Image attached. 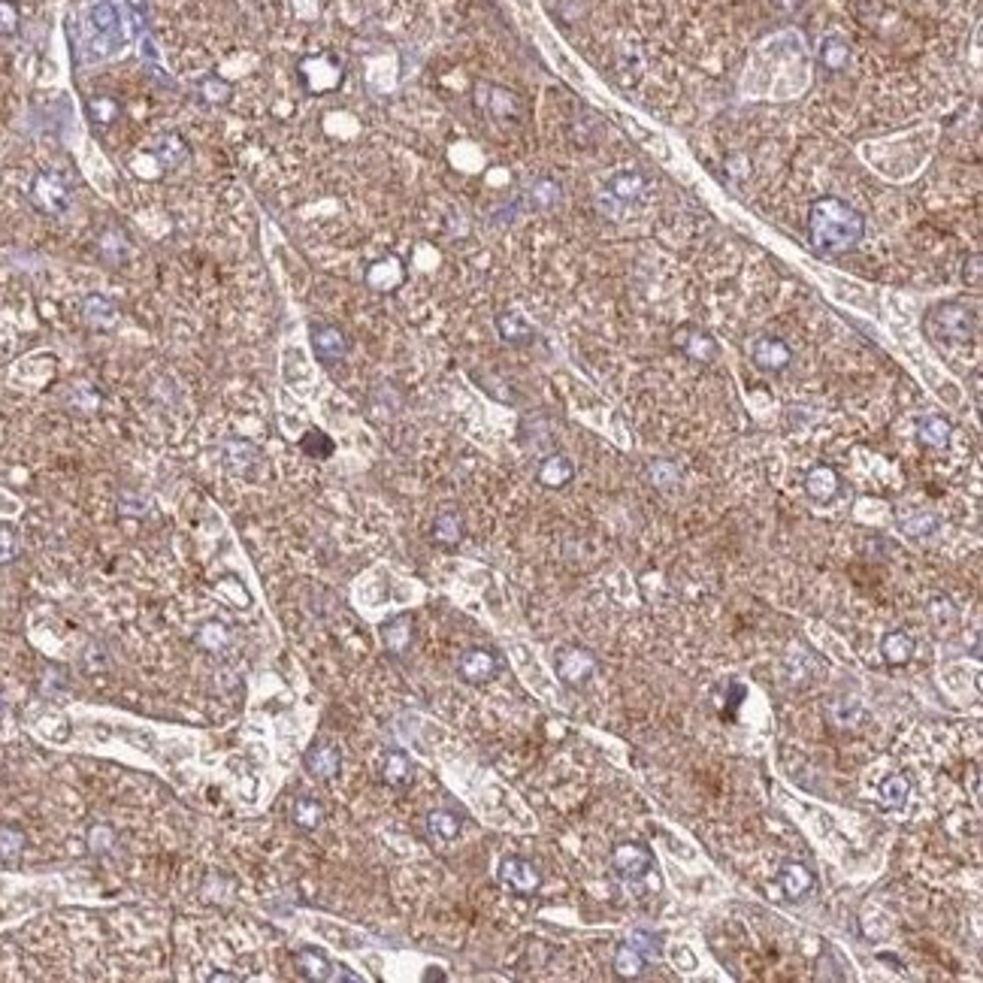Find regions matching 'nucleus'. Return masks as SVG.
Here are the masks:
<instances>
[{
	"mask_svg": "<svg viewBox=\"0 0 983 983\" xmlns=\"http://www.w3.org/2000/svg\"><path fill=\"white\" fill-rule=\"evenodd\" d=\"M151 158L158 160L164 173H179L191 164V146L185 143V137L179 134H160L151 143Z\"/></svg>",
	"mask_w": 983,
	"mask_h": 983,
	"instance_id": "obj_16",
	"label": "nucleus"
},
{
	"mask_svg": "<svg viewBox=\"0 0 983 983\" xmlns=\"http://www.w3.org/2000/svg\"><path fill=\"white\" fill-rule=\"evenodd\" d=\"M627 941H630L632 947H636L648 962H657L660 957H663V935H650V932L636 929V932H630Z\"/></svg>",
	"mask_w": 983,
	"mask_h": 983,
	"instance_id": "obj_37",
	"label": "nucleus"
},
{
	"mask_svg": "<svg viewBox=\"0 0 983 983\" xmlns=\"http://www.w3.org/2000/svg\"><path fill=\"white\" fill-rule=\"evenodd\" d=\"M85 109H88V118L97 128H109L121 118V103L112 94H94Z\"/></svg>",
	"mask_w": 983,
	"mask_h": 983,
	"instance_id": "obj_31",
	"label": "nucleus"
},
{
	"mask_svg": "<svg viewBox=\"0 0 983 983\" xmlns=\"http://www.w3.org/2000/svg\"><path fill=\"white\" fill-rule=\"evenodd\" d=\"M497 881L503 884V890L515 893V896H536L538 886H542V872H538V865L533 859L508 854L499 859Z\"/></svg>",
	"mask_w": 983,
	"mask_h": 983,
	"instance_id": "obj_5",
	"label": "nucleus"
},
{
	"mask_svg": "<svg viewBox=\"0 0 983 983\" xmlns=\"http://www.w3.org/2000/svg\"><path fill=\"white\" fill-rule=\"evenodd\" d=\"M324 817H327V811H324V805H321L315 796H306V793H302V796L294 799V808H291V820H294L297 829L315 832L321 824H324Z\"/></svg>",
	"mask_w": 983,
	"mask_h": 983,
	"instance_id": "obj_28",
	"label": "nucleus"
},
{
	"mask_svg": "<svg viewBox=\"0 0 983 983\" xmlns=\"http://www.w3.org/2000/svg\"><path fill=\"white\" fill-rule=\"evenodd\" d=\"M302 765H306V772L312 778L330 781L343 772V751H339L333 742H315L306 751V756H302Z\"/></svg>",
	"mask_w": 983,
	"mask_h": 983,
	"instance_id": "obj_17",
	"label": "nucleus"
},
{
	"mask_svg": "<svg viewBox=\"0 0 983 983\" xmlns=\"http://www.w3.org/2000/svg\"><path fill=\"white\" fill-rule=\"evenodd\" d=\"M497 330H499V336H503V343H508V345H529L536 339L533 324H529L521 312H515V309L499 312V315H497Z\"/></svg>",
	"mask_w": 983,
	"mask_h": 983,
	"instance_id": "obj_26",
	"label": "nucleus"
},
{
	"mask_svg": "<svg viewBox=\"0 0 983 983\" xmlns=\"http://www.w3.org/2000/svg\"><path fill=\"white\" fill-rule=\"evenodd\" d=\"M645 957L632 947L630 941L618 944V950H614V975L623 978V980H639L641 975H645Z\"/></svg>",
	"mask_w": 983,
	"mask_h": 983,
	"instance_id": "obj_29",
	"label": "nucleus"
},
{
	"mask_svg": "<svg viewBox=\"0 0 983 983\" xmlns=\"http://www.w3.org/2000/svg\"><path fill=\"white\" fill-rule=\"evenodd\" d=\"M650 481H654V487L669 490L681 481V469L672 460H654V466H650Z\"/></svg>",
	"mask_w": 983,
	"mask_h": 983,
	"instance_id": "obj_40",
	"label": "nucleus"
},
{
	"mask_svg": "<svg viewBox=\"0 0 983 983\" xmlns=\"http://www.w3.org/2000/svg\"><path fill=\"white\" fill-rule=\"evenodd\" d=\"M300 448L306 451L309 457L324 460V457L333 454V439H330L327 433H321V430H306V436L300 439Z\"/></svg>",
	"mask_w": 983,
	"mask_h": 983,
	"instance_id": "obj_39",
	"label": "nucleus"
},
{
	"mask_svg": "<svg viewBox=\"0 0 983 983\" xmlns=\"http://www.w3.org/2000/svg\"><path fill=\"white\" fill-rule=\"evenodd\" d=\"M899 529L911 538H929L941 529V517L932 512H911L899 517Z\"/></svg>",
	"mask_w": 983,
	"mask_h": 983,
	"instance_id": "obj_33",
	"label": "nucleus"
},
{
	"mask_svg": "<svg viewBox=\"0 0 983 983\" xmlns=\"http://www.w3.org/2000/svg\"><path fill=\"white\" fill-rule=\"evenodd\" d=\"M605 191H609L611 197H618L620 203H630L636 206L648 197L650 191V182L645 173H639V169H618V173L609 176V182H605Z\"/></svg>",
	"mask_w": 983,
	"mask_h": 983,
	"instance_id": "obj_18",
	"label": "nucleus"
},
{
	"mask_svg": "<svg viewBox=\"0 0 983 983\" xmlns=\"http://www.w3.org/2000/svg\"><path fill=\"white\" fill-rule=\"evenodd\" d=\"M200 91H203V97L212 103V107H221V103H227L233 97V85L224 82L221 76H215V73H210L200 82Z\"/></svg>",
	"mask_w": 983,
	"mask_h": 983,
	"instance_id": "obj_38",
	"label": "nucleus"
},
{
	"mask_svg": "<svg viewBox=\"0 0 983 983\" xmlns=\"http://www.w3.org/2000/svg\"><path fill=\"white\" fill-rule=\"evenodd\" d=\"M309 343H312V352H315V357L324 366H333L348 354V339L343 330L333 324H315L309 333Z\"/></svg>",
	"mask_w": 983,
	"mask_h": 983,
	"instance_id": "obj_14",
	"label": "nucleus"
},
{
	"mask_svg": "<svg viewBox=\"0 0 983 983\" xmlns=\"http://www.w3.org/2000/svg\"><path fill=\"white\" fill-rule=\"evenodd\" d=\"M563 200V188L560 182H554V179H538V182L529 185V203L536 206V210H557Z\"/></svg>",
	"mask_w": 983,
	"mask_h": 983,
	"instance_id": "obj_34",
	"label": "nucleus"
},
{
	"mask_svg": "<svg viewBox=\"0 0 983 983\" xmlns=\"http://www.w3.org/2000/svg\"><path fill=\"white\" fill-rule=\"evenodd\" d=\"M778 884H781V890H783V896H787L790 902H802V899H808V896L814 893L817 877L805 863H799V859H787V863H781V868H778Z\"/></svg>",
	"mask_w": 983,
	"mask_h": 983,
	"instance_id": "obj_15",
	"label": "nucleus"
},
{
	"mask_svg": "<svg viewBox=\"0 0 983 983\" xmlns=\"http://www.w3.org/2000/svg\"><path fill=\"white\" fill-rule=\"evenodd\" d=\"M554 666H557V678H560L566 687L581 690V687L590 684L593 675H597L599 660H597L593 650L575 645V648H563L560 654H557Z\"/></svg>",
	"mask_w": 983,
	"mask_h": 983,
	"instance_id": "obj_7",
	"label": "nucleus"
},
{
	"mask_svg": "<svg viewBox=\"0 0 983 983\" xmlns=\"http://www.w3.org/2000/svg\"><path fill=\"white\" fill-rule=\"evenodd\" d=\"M907 796H911V781H907V774H890V778L881 783V802L886 808H902Z\"/></svg>",
	"mask_w": 983,
	"mask_h": 983,
	"instance_id": "obj_35",
	"label": "nucleus"
},
{
	"mask_svg": "<svg viewBox=\"0 0 983 983\" xmlns=\"http://www.w3.org/2000/svg\"><path fill=\"white\" fill-rule=\"evenodd\" d=\"M0 714H4V696H0Z\"/></svg>",
	"mask_w": 983,
	"mask_h": 983,
	"instance_id": "obj_44",
	"label": "nucleus"
},
{
	"mask_svg": "<svg viewBox=\"0 0 983 983\" xmlns=\"http://www.w3.org/2000/svg\"><path fill=\"white\" fill-rule=\"evenodd\" d=\"M100 254L109 263H125L130 254V242L121 230H107L100 236Z\"/></svg>",
	"mask_w": 983,
	"mask_h": 983,
	"instance_id": "obj_36",
	"label": "nucleus"
},
{
	"mask_svg": "<svg viewBox=\"0 0 983 983\" xmlns=\"http://www.w3.org/2000/svg\"><path fill=\"white\" fill-rule=\"evenodd\" d=\"M611 872L623 877V881H636V877H645L654 872V854H650L648 845L641 841H620L614 845L611 856H609Z\"/></svg>",
	"mask_w": 983,
	"mask_h": 983,
	"instance_id": "obj_8",
	"label": "nucleus"
},
{
	"mask_svg": "<svg viewBox=\"0 0 983 983\" xmlns=\"http://www.w3.org/2000/svg\"><path fill=\"white\" fill-rule=\"evenodd\" d=\"M476 103L487 116H494L499 121H517L521 118V97L515 91L503 88V85H478L476 88Z\"/></svg>",
	"mask_w": 983,
	"mask_h": 983,
	"instance_id": "obj_12",
	"label": "nucleus"
},
{
	"mask_svg": "<svg viewBox=\"0 0 983 983\" xmlns=\"http://www.w3.org/2000/svg\"><path fill=\"white\" fill-rule=\"evenodd\" d=\"M82 318L94 330H112L118 321V306L103 294H88L82 300Z\"/></svg>",
	"mask_w": 983,
	"mask_h": 983,
	"instance_id": "obj_25",
	"label": "nucleus"
},
{
	"mask_svg": "<svg viewBox=\"0 0 983 983\" xmlns=\"http://www.w3.org/2000/svg\"><path fill=\"white\" fill-rule=\"evenodd\" d=\"M503 672V660L490 648H466L457 660V675L466 684H487Z\"/></svg>",
	"mask_w": 983,
	"mask_h": 983,
	"instance_id": "obj_11",
	"label": "nucleus"
},
{
	"mask_svg": "<svg viewBox=\"0 0 983 983\" xmlns=\"http://www.w3.org/2000/svg\"><path fill=\"white\" fill-rule=\"evenodd\" d=\"M25 847V835L13 826H4L0 829V859H13L18 850Z\"/></svg>",
	"mask_w": 983,
	"mask_h": 983,
	"instance_id": "obj_41",
	"label": "nucleus"
},
{
	"mask_svg": "<svg viewBox=\"0 0 983 983\" xmlns=\"http://www.w3.org/2000/svg\"><path fill=\"white\" fill-rule=\"evenodd\" d=\"M850 61H854V49H850V43L841 40V36H829V40H824V46H820V64H824L829 73L847 70Z\"/></svg>",
	"mask_w": 983,
	"mask_h": 983,
	"instance_id": "obj_30",
	"label": "nucleus"
},
{
	"mask_svg": "<svg viewBox=\"0 0 983 983\" xmlns=\"http://www.w3.org/2000/svg\"><path fill=\"white\" fill-rule=\"evenodd\" d=\"M463 536H466V524H463V515L457 512V508H442V512L433 517L430 538H433V542H436L439 548L460 545Z\"/></svg>",
	"mask_w": 983,
	"mask_h": 983,
	"instance_id": "obj_21",
	"label": "nucleus"
},
{
	"mask_svg": "<svg viewBox=\"0 0 983 983\" xmlns=\"http://www.w3.org/2000/svg\"><path fill=\"white\" fill-rule=\"evenodd\" d=\"M675 345L696 364H714L717 357H721L717 339L702 327H681L675 333Z\"/></svg>",
	"mask_w": 983,
	"mask_h": 983,
	"instance_id": "obj_13",
	"label": "nucleus"
},
{
	"mask_svg": "<svg viewBox=\"0 0 983 983\" xmlns=\"http://www.w3.org/2000/svg\"><path fill=\"white\" fill-rule=\"evenodd\" d=\"M923 330L938 345H966L978 333V309L968 302H935L923 315Z\"/></svg>",
	"mask_w": 983,
	"mask_h": 983,
	"instance_id": "obj_2",
	"label": "nucleus"
},
{
	"mask_svg": "<svg viewBox=\"0 0 983 983\" xmlns=\"http://www.w3.org/2000/svg\"><path fill=\"white\" fill-rule=\"evenodd\" d=\"M805 494L814 499V503L826 506L832 503L838 494H841V476L835 466H829V463H817V466L808 469L805 476Z\"/></svg>",
	"mask_w": 983,
	"mask_h": 983,
	"instance_id": "obj_19",
	"label": "nucleus"
},
{
	"mask_svg": "<svg viewBox=\"0 0 983 983\" xmlns=\"http://www.w3.org/2000/svg\"><path fill=\"white\" fill-rule=\"evenodd\" d=\"M297 79L309 94L324 97V94H333L343 88L345 67H343V61H339V55H333V52H312L306 58H300Z\"/></svg>",
	"mask_w": 983,
	"mask_h": 983,
	"instance_id": "obj_3",
	"label": "nucleus"
},
{
	"mask_svg": "<svg viewBox=\"0 0 983 983\" xmlns=\"http://www.w3.org/2000/svg\"><path fill=\"white\" fill-rule=\"evenodd\" d=\"M412 639H415L412 614H396L394 620H387L382 627V641H384V648L391 650L394 657H403L405 650L412 648Z\"/></svg>",
	"mask_w": 983,
	"mask_h": 983,
	"instance_id": "obj_24",
	"label": "nucleus"
},
{
	"mask_svg": "<svg viewBox=\"0 0 983 983\" xmlns=\"http://www.w3.org/2000/svg\"><path fill=\"white\" fill-rule=\"evenodd\" d=\"M865 236V215L845 197L824 194L808 206V242L817 254H847Z\"/></svg>",
	"mask_w": 983,
	"mask_h": 983,
	"instance_id": "obj_1",
	"label": "nucleus"
},
{
	"mask_svg": "<svg viewBox=\"0 0 983 983\" xmlns=\"http://www.w3.org/2000/svg\"><path fill=\"white\" fill-rule=\"evenodd\" d=\"M27 197H31L36 212L55 215V219H58V215H64L70 210L73 188L61 173H49V169H46V173H36L31 179V185H27Z\"/></svg>",
	"mask_w": 983,
	"mask_h": 983,
	"instance_id": "obj_4",
	"label": "nucleus"
},
{
	"mask_svg": "<svg viewBox=\"0 0 983 983\" xmlns=\"http://www.w3.org/2000/svg\"><path fill=\"white\" fill-rule=\"evenodd\" d=\"M412 774H415L412 760H409V756H405L403 751H387V753H384V760H382V781L387 783V787H394V790L409 787Z\"/></svg>",
	"mask_w": 983,
	"mask_h": 983,
	"instance_id": "obj_27",
	"label": "nucleus"
},
{
	"mask_svg": "<svg viewBox=\"0 0 983 983\" xmlns=\"http://www.w3.org/2000/svg\"><path fill=\"white\" fill-rule=\"evenodd\" d=\"M18 557V536L9 527H0V566L13 563Z\"/></svg>",
	"mask_w": 983,
	"mask_h": 983,
	"instance_id": "obj_43",
	"label": "nucleus"
},
{
	"mask_svg": "<svg viewBox=\"0 0 983 983\" xmlns=\"http://www.w3.org/2000/svg\"><path fill=\"white\" fill-rule=\"evenodd\" d=\"M22 25V13H18L15 0H0V34H15Z\"/></svg>",
	"mask_w": 983,
	"mask_h": 983,
	"instance_id": "obj_42",
	"label": "nucleus"
},
{
	"mask_svg": "<svg viewBox=\"0 0 983 983\" xmlns=\"http://www.w3.org/2000/svg\"><path fill=\"white\" fill-rule=\"evenodd\" d=\"M953 436V424L944 418V415H923L920 424H916V439H920L923 448L941 451L950 445Z\"/></svg>",
	"mask_w": 983,
	"mask_h": 983,
	"instance_id": "obj_23",
	"label": "nucleus"
},
{
	"mask_svg": "<svg viewBox=\"0 0 983 983\" xmlns=\"http://www.w3.org/2000/svg\"><path fill=\"white\" fill-rule=\"evenodd\" d=\"M294 962L306 980H318V983H357L361 980L345 966H339V962L330 959L324 950H315V947H300L294 953Z\"/></svg>",
	"mask_w": 983,
	"mask_h": 983,
	"instance_id": "obj_6",
	"label": "nucleus"
},
{
	"mask_svg": "<svg viewBox=\"0 0 983 983\" xmlns=\"http://www.w3.org/2000/svg\"><path fill=\"white\" fill-rule=\"evenodd\" d=\"M916 654V641L911 632L893 630L881 639V657L886 666H907Z\"/></svg>",
	"mask_w": 983,
	"mask_h": 983,
	"instance_id": "obj_22",
	"label": "nucleus"
},
{
	"mask_svg": "<svg viewBox=\"0 0 983 983\" xmlns=\"http://www.w3.org/2000/svg\"><path fill=\"white\" fill-rule=\"evenodd\" d=\"M427 829H430V835H433V838H439V841H454V838H460V832H463V820H460L457 814H454V811L439 808V811H430V814H427Z\"/></svg>",
	"mask_w": 983,
	"mask_h": 983,
	"instance_id": "obj_32",
	"label": "nucleus"
},
{
	"mask_svg": "<svg viewBox=\"0 0 983 983\" xmlns=\"http://www.w3.org/2000/svg\"><path fill=\"white\" fill-rule=\"evenodd\" d=\"M575 478V463L566 454H548L536 469V481L548 490H560Z\"/></svg>",
	"mask_w": 983,
	"mask_h": 983,
	"instance_id": "obj_20",
	"label": "nucleus"
},
{
	"mask_svg": "<svg viewBox=\"0 0 983 983\" xmlns=\"http://www.w3.org/2000/svg\"><path fill=\"white\" fill-rule=\"evenodd\" d=\"M405 279H409V267H405L400 254H382V258L366 263L364 270L366 288L375 291V294H394V291L405 285Z\"/></svg>",
	"mask_w": 983,
	"mask_h": 983,
	"instance_id": "obj_9",
	"label": "nucleus"
},
{
	"mask_svg": "<svg viewBox=\"0 0 983 983\" xmlns=\"http://www.w3.org/2000/svg\"><path fill=\"white\" fill-rule=\"evenodd\" d=\"M751 361L760 373L781 375L783 370H790L793 348L787 345V339H781L774 333H763L751 343Z\"/></svg>",
	"mask_w": 983,
	"mask_h": 983,
	"instance_id": "obj_10",
	"label": "nucleus"
}]
</instances>
